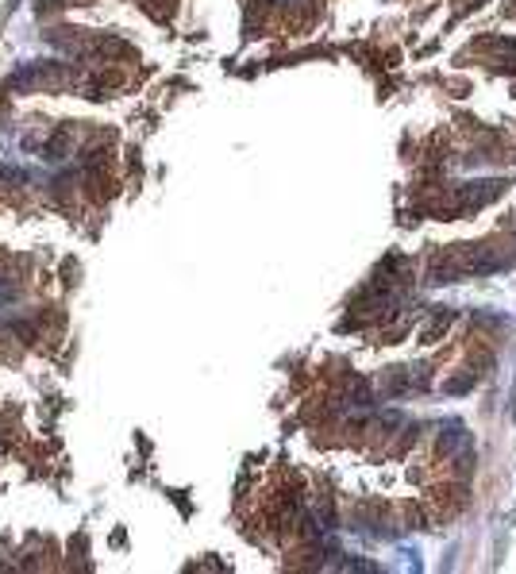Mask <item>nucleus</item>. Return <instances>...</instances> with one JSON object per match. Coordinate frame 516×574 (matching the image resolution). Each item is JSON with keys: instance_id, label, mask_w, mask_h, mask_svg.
Listing matches in <instances>:
<instances>
[{"instance_id": "nucleus-1", "label": "nucleus", "mask_w": 516, "mask_h": 574, "mask_svg": "<svg viewBox=\"0 0 516 574\" xmlns=\"http://www.w3.org/2000/svg\"><path fill=\"white\" fill-rule=\"evenodd\" d=\"M470 385H474V374H466V378H458V382H447L443 389H447V393H466Z\"/></svg>"}]
</instances>
